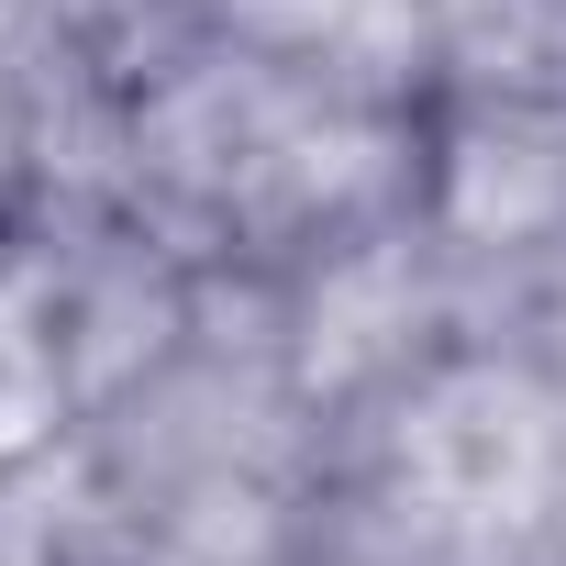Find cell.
<instances>
[{"instance_id": "obj_4", "label": "cell", "mask_w": 566, "mask_h": 566, "mask_svg": "<svg viewBox=\"0 0 566 566\" xmlns=\"http://www.w3.org/2000/svg\"><path fill=\"white\" fill-rule=\"evenodd\" d=\"M101 566H211V555H189V544H134V555H101Z\"/></svg>"}, {"instance_id": "obj_1", "label": "cell", "mask_w": 566, "mask_h": 566, "mask_svg": "<svg viewBox=\"0 0 566 566\" xmlns=\"http://www.w3.org/2000/svg\"><path fill=\"white\" fill-rule=\"evenodd\" d=\"M544 478H555V411L522 367H444L400 422V489L455 533L533 522Z\"/></svg>"}, {"instance_id": "obj_2", "label": "cell", "mask_w": 566, "mask_h": 566, "mask_svg": "<svg viewBox=\"0 0 566 566\" xmlns=\"http://www.w3.org/2000/svg\"><path fill=\"white\" fill-rule=\"evenodd\" d=\"M244 23L290 56H345L367 34H400V0H244Z\"/></svg>"}, {"instance_id": "obj_3", "label": "cell", "mask_w": 566, "mask_h": 566, "mask_svg": "<svg viewBox=\"0 0 566 566\" xmlns=\"http://www.w3.org/2000/svg\"><path fill=\"white\" fill-rule=\"evenodd\" d=\"M45 422H56L45 378H34V367H12V378H0V467H12V455H34V444H45Z\"/></svg>"}, {"instance_id": "obj_5", "label": "cell", "mask_w": 566, "mask_h": 566, "mask_svg": "<svg viewBox=\"0 0 566 566\" xmlns=\"http://www.w3.org/2000/svg\"><path fill=\"white\" fill-rule=\"evenodd\" d=\"M0 101H12V45H0Z\"/></svg>"}]
</instances>
